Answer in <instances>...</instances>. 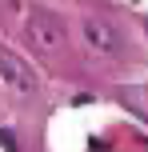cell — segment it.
<instances>
[{"mask_svg":"<svg viewBox=\"0 0 148 152\" xmlns=\"http://www.w3.org/2000/svg\"><path fill=\"white\" fill-rule=\"evenodd\" d=\"M28 40H32V48L44 52V56L60 52L64 48V20L52 16V12H44V8H32L28 12Z\"/></svg>","mask_w":148,"mask_h":152,"instance_id":"1","label":"cell"},{"mask_svg":"<svg viewBox=\"0 0 148 152\" xmlns=\"http://www.w3.org/2000/svg\"><path fill=\"white\" fill-rule=\"evenodd\" d=\"M0 76H4V84L12 92H20V96H32V92H36V76H32V68L16 52H8V48H0Z\"/></svg>","mask_w":148,"mask_h":152,"instance_id":"2","label":"cell"},{"mask_svg":"<svg viewBox=\"0 0 148 152\" xmlns=\"http://www.w3.org/2000/svg\"><path fill=\"white\" fill-rule=\"evenodd\" d=\"M84 40L96 52H116L120 48V32L112 28L108 20H100V16H84Z\"/></svg>","mask_w":148,"mask_h":152,"instance_id":"3","label":"cell"},{"mask_svg":"<svg viewBox=\"0 0 148 152\" xmlns=\"http://www.w3.org/2000/svg\"><path fill=\"white\" fill-rule=\"evenodd\" d=\"M124 100H128V104H132V108H136L140 116H148V104L140 100V92H136V88H128V92H124Z\"/></svg>","mask_w":148,"mask_h":152,"instance_id":"4","label":"cell"}]
</instances>
